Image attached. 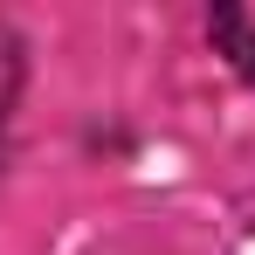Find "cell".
Returning a JSON list of instances; mask_svg holds the SVG:
<instances>
[{
	"mask_svg": "<svg viewBox=\"0 0 255 255\" xmlns=\"http://www.w3.org/2000/svg\"><path fill=\"white\" fill-rule=\"evenodd\" d=\"M214 42H221V55L255 83V0L249 7H214Z\"/></svg>",
	"mask_w": 255,
	"mask_h": 255,
	"instance_id": "cell-1",
	"label": "cell"
},
{
	"mask_svg": "<svg viewBox=\"0 0 255 255\" xmlns=\"http://www.w3.org/2000/svg\"><path fill=\"white\" fill-rule=\"evenodd\" d=\"M14 90H21V48L0 28V145H7V118H14Z\"/></svg>",
	"mask_w": 255,
	"mask_h": 255,
	"instance_id": "cell-2",
	"label": "cell"
}]
</instances>
